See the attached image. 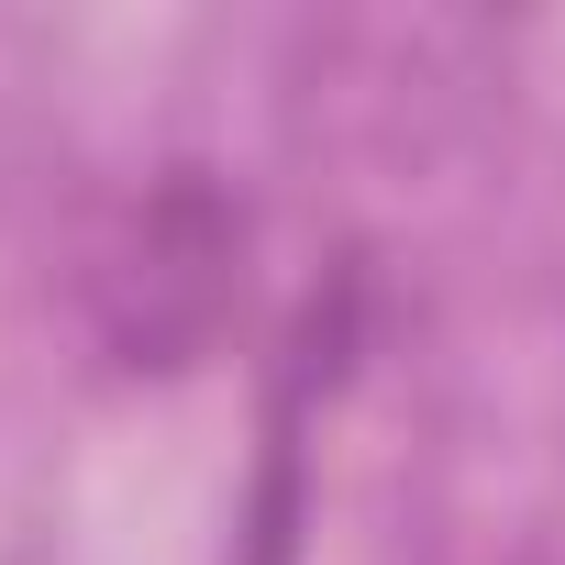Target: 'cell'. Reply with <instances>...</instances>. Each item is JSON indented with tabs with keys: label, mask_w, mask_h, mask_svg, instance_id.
Masks as SVG:
<instances>
[{
	"label": "cell",
	"mask_w": 565,
	"mask_h": 565,
	"mask_svg": "<svg viewBox=\"0 0 565 565\" xmlns=\"http://www.w3.org/2000/svg\"><path fill=\"white\" fill-rule=\"evenodd\" d=\"M233 289H244V211H233V189H222L211 167H167V178L122 211L89 300H100V344H111L122 366L178 377V366H200V355L222 344Z\"/></svg>",
	"instance_id": "obj_1"
},
{
	"label": "cell",
	"mask_w": 565,
	"mask_h": 565,
	"mask_svg": "<svg viewBox=\"0 0 565 565\" xmlns=\"http://www.w3.org/2000/svg\"><path fill=\"white\" fill-rule=\"evenodd\" d=\"M289 554H300V455L277 433V455L255 477V510H244V565H289Z\"/></svg>",
	"instance_id": "obj_2"
}]
</instances>
